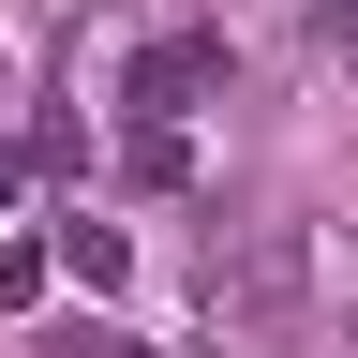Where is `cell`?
<instances>
[{"label":"cell","instance_id":"cell-6","mask_svg":"<svg viewBox=\"0 0 358 358\" xmlns=\"http://www.w3.org/2000/svg\"><path fill=\"white\" fill-rule=\"evenodd\" d=\"M15 179H30V150H15V134H0V194H15Z\"/></svg>","mask_w":358,"mask_h":358},{"label":"cell","instance_id":"cell-1","mask_svg":"<svg viewBox=\"0 0 358 358\" xmlns=\"http://www.w3.org/2000/svg\"><path fill=\"white\" fill-rule=\"evenodd\" d=\"M209 90H224V30H164L150 60H134V90H120V105H134V120H194Z\"/></svg>","mask_w":358,"mask_h":358},{"label":"cell","instance_id":"cell-5","mask_svg":"<svg viewBox=\"0 0 358 358\" xmlns=\"http://www.w3.org/2000/svg\"><path fill=\"white\" fill-rule=\"evenodd\" d=\"M45 358H150V343H120V329H60Z\"/></svg>","mask_w":358,"mask_h":358},{"label":"cell","instance_id":"cell-2","mask_svg":"<svg viewBox=\"0 0 358 358\" xmlns=\"http://www.w3.org/2000/svg\"><path fill=\"white\" fill-rule=\"evenodd\" d=\"M224 299H239V313H284V299H299V239H284V224H268L239 268H224Z\"/></svg>","mask_w":358,"mask_h":358},{"label":"cell","instance_id":"cell-4","mask_svg":"<svg viewBox=\"0 0 358 358\" xmlns=\"http://www.w3.org/2000/svg\"><path fill=\"white\" fill-rule=\"evenodd\" d=\"M120 179H134V194H179V179H194V150H179V120H150V134H134V164H120Z\"/></svg>","mask_w":358,"mask_h":358},{"label":"cell","instance_id":"cell-3","mask_svg":"<svg viewBox=\"0 0 358 358\" xmlns=\"http://www.w3.org/2000/svg\"><path fill=\"white\" fill-rule=\"evenodd\" d=\"M60 268H75V284H120V268H134V239L90 209V224H60Z\"/></svg>","mask_w":358,"mask_h":358}]
</instances>
